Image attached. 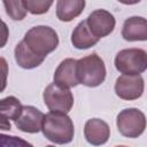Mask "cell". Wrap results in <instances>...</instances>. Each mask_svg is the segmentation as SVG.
I'll return each mask as SVG.
<instances>
[{
    "label": "cell",
    "instance_id": "cell-1",
    "mask_svg": "<svg viewBox=\"0 0 147 147\" xmlns=\"http://www.w3.org/2000/svg\"><path fill=\"white\" fill-rule=\"evenodd\" d=\"M41 131L46 139L57 145L71 142L75 134L72 119L67 114H57L52 111L45 115Z\"/></svg>",
    "mask_w": 147,
    "mask_h": 147
},
{
    "label": "cell",
    "instance_id": "cell-2",
    "mask_svg": "<svg viewBox=\"0 0 147 147\" xmlns=\"http://www.w3.org/2000/svg\"><path fill=\"white\" fill-rule=\"evenodd\" d=\"M23 41L37 55L46 57L56 49L59 37L54 29L47 25H37L31 28L24 36Z\"/></svg>",
    "mask_w": 147,
    "mask_h": 147
},
{
    "label": "cell",
    "instance_id": "cell-3",
    "mask_svg": "<svg viewBox=\"0 0 147 147\" xmlns=\"http://www.w3.org/2000/svg\"><path fill=\"white\" fill-rule=\"evenodd\" d=\"M106 74L105 62L95 53L77 60V77L79 84L96 87L105 82Z\"/></svg>",
    "mask_w": 147,
    "mask_h": 147
},
{
    "label": "cell",
    "instance_id": "cell-4",
    "mask_svg": "<svg viewBox=\"0 0 147 147\" xmlns=\"http://www.w3.org/2000/svg\"><path fill=\"white\" fill-rule=\"evenodd\" d=\"M116 69L124 75H140L147 70V52L141 48H125L115 56Z\"/></svg>",
    "mask_w": 147,
    "mask_h": 147
},
{
    "label": "cell",
    "instance_id": "cell-5",
    "mask_svg": "<svg viewBox=\"0 0 147 147\" xmlns=\"http://www.w3.org/2000/svg\"><path fill=\"white\" fill-rule=\"evenodd\" d=\"M146 116L138 108H126L116 118L118 132L126 138H138L146 129Z\"/></svg>",
    "mask_w": 147,
    "mask_h": 147
},
{
    "label": "cell",
    "instance_id": "cell-6",
    "mask_svg": "<svg viewBox=\"0 0 147 147\" xmlns=\"http://www.w3.org/2000/svg\"><path fill=\"white\" fill-rule=\"evenodd\" d=\"M46 107L52 113L68 114L74 106V95L69 88L61 87L55 83L49 84L42 94Z\"/></svg>",
    "mask_w": 147,
    "mask_h": 147
},
{
    "label": "cell",
    "instance_id": "cell-7",
    "mask_svg": "<svg viewBox=\"0 0 147 147\" xmlns=\"http://www.w3.org/2000/svg\"><path fill=\"white\" fill-rule=\"evenodd\" d=\"M145 88L144 78L140 75H122L116 79L115 93L123 100L139 99Z\"/></svg>",
    "mask_w": 147,
    "mask_h": 147
},
{
    "label": "cell",
    "instance_id": "cell-8",
    "mask_svg": "<svg viewBox=\"0 0 147 147\" xmlns=\"http://www.w3.org/2000/svg\"><path fill=\"white\" fill-rule=\"evenodd\" d=\"M86 24L92 34L96 38H103L110 34L115 29V17L106 9H96L86 18Z\"/></svg>",
    "mask_w": 147,
    "mask_h": 147
},
{
    "label": "cell",
    "instance_id": "cell-9",
    "mask_svg": "<svg viewBox=\"0 0 147 147\" xmlns=\"http://www.w3.org/2000/svg\"><path fill=\"white\" fill-rule=\"evenodd\" d=\"M45 114L33 106H23L22 114L15 121V126L26 133H37L42 129Z\"/></svg>",
    "mask_w": 147,
    "mask_h": 147
},
{
    "label": "cell",
    "instance_id": "cell-10",
    "mask_svg": "<svg viewBox=\"0 0 147 147\" xmlns=\"http://www.w3.org/2000/svg\"><path fill=\"white\" fill-rule=\"evenodd\" d=\"M54 83L64 88H71L79 84L77 77V60L64 59L54 72Z\"/></svg>",
    "mask_w": 147,
    "mask_h": 147
},
{
    "label": "cell",
    "instance_id": "cell-11",
    "mask_svg": "<svg viewBox=\"0 0 147 147\" xmlns=\"http://www.w3.org/2000/svg\"><path fill=\"white\" fill-rule=\"evenodd\" d=\"M84 136L88 144L101 146L106 144L110 137L109 125L100 118H91L85 123Z\"/></svg>",
    "mask_w": 147,
    "mask_h": 147
},
{
    "label": "cell",
    "instance_id": "cell-12",
    "mask_svg": "<svg viewBox=\"0 0 147 147\" xmlns=\"http://www.w3.org/2000/svg\"><path fill=\"white\" fill-rule=\"evenodd\" d=\"M122 37L127 41L147 40V20L141 16H132L124 21Z\"/></svg>",
    "mask_w": 147,
    "mask_h": 147
},
{
    "label": "cell",
    "instance_id": "cell-13",
    "mask_svg": "<svg viewBox=\"0 0 147 147\" xmlns=\"http://www.w3.org/2000/svg\"><path fill=\"white\" fill-rule=\"evenodd\" d=\"M85 5L84 0H59L56 2V16L62 22H70L83 13Z\"/></svg>",
    "mask_w": 147,
    "mask_h": 147
},
{
    "label": "cell",
    "instance_id": "cell-14",
    "mask_svg": "<svg viewBox=\"0 0 147 147\" xmlns=\"http://www.w3.org/2000/svg\"><path fill=\"white\" fill-rule=\"evenodd\" d=\"M15 60L17 64L23 69H33L38 65H40L45 57H41L37 54H34L26 44L22 40L20 41L15 47Z\"/></svg>",
    "mask_w": 147,
    "mask_h": 147
},
{
    "label": "cell",
    "instance_id": "cell-15",
    "mask_svg": "<svg viewBox=\"0 0 147 147\" xmlns=\"http://www.w3.org/2000/svg\"><path fill=\"white\" fill-rule=\"evenodd\" d=\"M99 41V38L94 37L87 28L86 20L77 24L71 34V42L77 49H87L94 46Z\"/></svg>",
    "mask_w": 147,
    "mask_h": 147
},
{
    "label": "cell",
    "instance_id": "cell-16",
    "mask_svg": "<svg viewBox=\"0 0 147 147\" xmlns=\"http://www.w3.org/2000/svg\"><path fill=\"white\" fill-rule=\"evenodd\" d=\"M23 106L21 101L15 96H6L0 101V116L3 119H13L14 122L22 114Z\"/></svg>",
    "mask_w": 147,
    "mask_h": 147
},
{
    "label": "cell",
    "instance_id": "cell-17",
    "mask_svg": "<svg viewBox=\"0 0 147 147\" xmlns=\"http://www.w3.org/2000/svg\"><path fill=\"white\" fill-rule=\"evenodd\" d=\"M3 6L6 8L7 15L14 20V21H21L26 15V8L24 6V2L21 0L16 1H3Z\"/></svg>",
    "mask_w": 147,
    "mask_h": 147
},
{
    "label": "cell",
    "instance_id": "cell-18",
    "mask_svg": "<svg viewBox=\"0 0 147 147\" xmlns=\"http://www.w3.org/2000/svg\"><path fill=\"white\" fill-rule=\"evenodd\" d=\"M24 6L28 11L33 15H41L48 11L53 1H44V0H24Z\"/></svg>",
    "mask_w": 147,
    "mask_h": 147
},
{
    "label": "cell",
    "instance_id": "cell-19",
    "mask_svg": "<svg viewBox=\"0 0 147 147\" xmlns=\"http://www.w3.org/2000/svg\"><path fill=\"white\" fill-rule=\"evenodd\" d=\"M1 147H33L30 142L16 136L1 134Z\"/></svg>",
    "mask_w": 147,
    "mask_h": 147
},
{
    "label": "cell",
    "instance_id": "cell-20",
    "mask_svg": "<svg viewBox=\"0 0 147 147\" xmlns=\"http://www.w3.org/2000/svg\"><path fill=\"white\" fill-rule=\"evenodd\" d=\"M1 130H3V131H6V130H10V123H9V121L8 119H3V118H1Z\"/></svg>",
    "mask_w": 147,
    "mask_h": 147
},
{
    "label": "cell",
    "instance_id": "cell-21",
    "mask_svg": "<svg viewBox=\"0 0 147 147\" xmlns=\"http://www.w3.org/2000/svg\"><path fill=\"white\" fill-rule=\"evenodd\" d=\"M46 147H55V146H52V145H48V146H46Z\"/></svg>",
    "mask_w": 147,
    "mask_h": 147
},
{
    "label": "cell",
    "instance_id": "cell-22",
    "mask_svg": "<svg viewBox=\"0 0 147 147\" xmlns=\"http://www.w3.org/2000/svg\"><path fill=\"white\" fill-rule=\"evenodd\" d=\"M116 147H127V146H116Z\"/></svg>",
    "mask_w": 147,
    "mask_h": 147
}]
</instances>
